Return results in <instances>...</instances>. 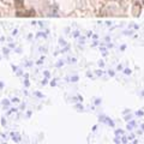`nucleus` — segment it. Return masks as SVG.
<instances>
[{
	"instance_id": "b1692460",
	"label": "nucleus",
	"mask_w": 144,
	"mask_h": 144,
	"mask_svg": "<svg viewBox=\"0 0 144 144\" xmlns=\"http://www.w3.org/2000/svg\"><path fill=\"white\" fill-rule=\"evenodd\" d=\"M102 73H103V72H102V71H100V70H99V71H96V74H97V76H101Z\"/></svg>"
},
{
	"instance_id": "423d86ee",
	"label": "nucleus",
	"mask_w": 144,
	"mask_h": 144,
	"mask_svg": "<svg viewBox=\"0 0 144 144\" xmlns=\"http://www.w3.org/2000/svg\"><path fill=\"white\" fill-rule=\"evenodd\" d=\"M78 79H79L78 76H72V77L70 78V81H71L72 83H76V82H78Z\"/></svg>"
},
{
	"instance_id": "7ed1b4c3",
	"label": "nucleus",
	"mask_w": 144,
	"mask_h": 144,
	"mask_svg": "<svg viewBox=\"0 0 144 144\" xmlns=\"http://www.w3.org/2000/svg\"><path fill=\"white\" fill-rule=\"evenodd\" d=\"M135 126H136V121H135V120H130V122L126 125V129H127L129 131H132Z\"/></svg>"
},
{
	"instance_id": "7c9ffc66",
	"label": "nucleus",
	"mask_w": 144,
	"mask_h": 144,
	"mask_svg": "<svg viewBox=\"0 0 144 144\" xmlns=\"http://www.w3.org/2000/svg\"><path fill=\"white\" fill-rule=\"evenodd\" d=\"M141 129H142V130H144V124H142V125H141Z\"/></svg>"
},
{
	"instance_id": "f03ea898",
	"label": "nucleus",
	"mask_w": 144,
	"mask_h": 144,
	"mask_svg": "<svg viewBox=\"0 0 144 144\" xmlns=\"http://www.w3.org/2000/svg\"><path fill=\"white\" fill-rule=\"evenodd\" d=\"M11 137H12V141H14V142H20V135L18 132H11Z\"/></svg>"
},
{
	"instance_id": "cd10ccee",
	"label": "nucleus",
	"mask_w": 144,
	"mask_h": 144,
	"mask_svg": "<svg viewBox=\"0 0 144 144\" xmlns=\"http://www.w3.org/2000/svg\"><path fill=\"white\" fill-rule=\"evenodd\" d=\"M61 65H62V61H59V62L57 64V66H61Z\"/></svg>"
},
{
	"instance_id": "4be33fe9",
	"label": "nucleus",
	"mask_w": 144,
	"mask_h": 144,
	"mask_svg": "<svg viewBox=\"0 0 144 144\" xmlns=\"http://www.w3.org/2000/svg\"><path fill=\"white\" fill-rule=\"evenodd\" d=\"M43 73H45L46 78H48V77H49V72H48V71H45V72H43Z\"/></svg>"
},
{
	"instance_id": "2eb2a0df",
	"label": "nucleus",
	"mask_w": 144,
	"mask_h": 144,
	"mask_svg": "<svg viewBox=\"0 0 144 144\" xmlns=\"http://www.w3.org/2000/svg\"><path fill=\"white\" fill-rule=\"evenodd\" d=\"M17 108H11V109H10L9 110V113H7V114H11V113H13V112H17Z\"/></svg>"
},
{
	"instance_id": "2f4dec72",
	"label": "nucleus",
	"mask_w": 144,
	"mask_h": 144,
	"mask_svg": "<svg viewBox=\"0 0 144 144\" xmlns=\"http://www.w3.org/2000/svg\"><path fill=\"white\" fill-rule=\"evenodd\" d=\"M141 95H142V96H144V90H143V91H142V93H141Z\"/></svg>"
},
{
	"instance_id": "dca6fc26",
	"label": "nucleus",
	"mask_w": 144,
	"mask_h": 144,
	"mask_svg": "<svg viewBox=\"0 0 144 144\" xmlns=\"http://www.w3.org/2000/svg\"><path fill=\"white\" fill-rule=\"evenodd\" d=\"M131 119H132V115H131V114H130V115H126V116H125V120H126V121H130Z\"/></svg>"
},
{
	"instance_id": "393cba45",
	"label": "nucleus",
	"mask_w": 144,
	"mask_h": 144,
	"mask_svg": "<svg viewBox=\"0 0 144 144\" xmlns=\"http://www.w3.org/2000/svg\"><path fill=\"white\" fill-rule=\"evenodd\" d=\"M108 74H109L110 77H113L114 76V71H109V72H108Z\"/></svg>"
},
{
	"instance_id": "c85d7f7f",
	"label": "nucleus",
	"mask_w": 144,
	"mask_h": 144,
	"mask_svg": "<svg viewBox=\"0 0 144 144\" xmlns=\"http://www.w3.org/2000/svg\"><path fill=\"white\" fill-rule=\"evenodd\" d=\"M31 115V112H28V113H26V116H28V118H29V116H30Z\"/></svg>"
},
{
	"instance_id": "a211bd4d",
	"label": "nucleus",
	"mask_w": 144,
	"mask_h": 144,
	"mask_svg": "<svg viewBox=\"0 0 144 144\" xmlns=\"http://www.w3.org/2000/svg\"><path fill=\"white\" fill-rule=\"evenodd\" d=\"M124 73H125V74H130V73H131V70H129V68H125V70H124Z\"/></svg>"
},
{
	"instance_id": "1a4fd4ad",
	"label": "nucleus",
	"mask_w": 144,
	"mask_h": 144,
	"mask_svg": "<svg viewBox=\"0 0 144 144\" xmlns=\"http://www.w3.org/2000/svg\"><path fill=\"white\" fill-rule=\"evenodd\" d=\"M127 142H129V138H127V137H125V136H122V137H121V143L126 144Z\"/></svg>"
},
{
	"instance_id": "5701e85b",
	"label": "nucleus",
	"mask_w": 144,
	"mask_h": 144,
	"mask_svg": "<svg viewBox=\"0 0 144 144\" xmlns=\"http://www.w3.org/2000/svg\"><path fill=\"white\" fill-rule=\"evenodd\" d=\"M77 97H78L79 102H82V101H83V97H82V96H81V95H79V94H78V95H77Z\"/></svg>"
},
{
	"instance_id": "ddd939ff",
	"label": "nucleus",
	"mask_w": 144,
	"mask_h": 144,
	"mask_svg": "<svg viewBox=\"0 0 144 144\" xmlns=\"http://www.w3.org/2000/svg\"><path fill=\"white\" fill-rule=\"evenodd\" d=\"M114 143H115V144H120V139H119L118 136H115V138H114Z\"/></svg>"
},
{
	"instance_id": "9b49d317",
	"label": "nucleus",
	"mask_w": 144,
	"mask_h": 144,
	"mask_svg": "<svg viewBox=\"0 0 144 144\" xmlns=\"http://www.w3.org/2000/svg\"><path fill=\"white\" fill-rule=\"evenodd\" d=\"M101 102H102V100L100 99V97H97V99L95 100V106H99L100 103H101Z\"/></svg>"
},
{
	"instance_id": "20e7f679",
	"label": "nucleus",
	"mask_w": 144,
	"mask_h": 144,
	"mask_svg": "<svg viewBox=\"0 0 144 144\" xmlns=\"http://www.w3.org/2000/svg\"><path fill=\"white\" fill-rule=\"evenodd\" d=\"M74 108H77V109H78L79 112H82V110L84 109V107H83V105H82V102H79V103H76V105H74Z\"/></svg>"
},
{
	"instance_id": "6ab92c4d",
	"label": "nucleus",
	"mask_w": 144,
	"mask_h": 144,
	"mask_svg": "<svg viewBox=\"0 0 144 144\" xmlns=\"http://www.w3.org/2000/svg\"><path fill=\"white\" fill-rule=\"evenodd\" d=\"M47 83H48V79H47V78H45V79L42 81V82H41V84H42V85H46Z\"/></svg>"
},
{
	"instance_id": "412c9836",
	"label": "nucleus",
	"mask_w": 144,
	"mask_h": 144,
	"mask_svg": "<svg viewBox=\"0 0 144 144\" xmlns=\"http://www.w3.org/2000/svg\"><path fill=\"white\" fill-rule=\"evenodd\" d=\"M24 84H25V87H26V88H28L29 85H30V83H29L28 79H25V81H24Z\"/></svg>"
},
{
	"instance_id": "f257e3e1",
	"label": "nucleus",
	"mask_w": 144,
	"mask_h": 144,
	"mask_svg": "<svg viewBox=\"0 0 144 144\" xmlns=\"http://www.w3.org/2000/svg\"><path fill=\"white\" fill-rule=\"evenodd\" d=\"M99 120L101 122H105V124H107V125H109V126H112V127H114V121L112 120L110 118H108V116H106V115H99Z\"/></svg>"
},
{
	"instance_id": "4468645a",
	"label": "nucleus",
	"mask_w": 144,
	"mask_h": 144,
	"mask_svg": "<svg viewBox=\"0 0 144 144\" xmlns=\"http://www.w3.org/2000/svg\"><path fill=\"white\" fill-rule=\"evenodd\" d=\"M127 138H129V141H133V139H135V135H133V133H131V135L129 136Z\"/></svg>"
},
{
	"instance_id": "f3484780",
	"label": "nucleus",
	"mask_w": 144,
	"mask_h": 144,
	"mask_svg": "<svg viewBox=\"0 0 144 144\" xmlns=\"http://www.w3.org/2000/svg\"><path fill=\"white\" fill-rule=\"evenodd\" d=\"M49 84H51L52 87H55V85H57V81H55V79H53V81H52V82L49 83Z\"/></svg>"
},
{
	"instance_id": "6e6552de",
	"label": "nucleus",
	"mask_w": 144,
	"mask_h": 144,
	"mask_svg": "<svg viewBox=\"0 0 144 144\" xmlns=\"http://www.w3.org/2000/svg\"><path fill=\"white\" fill-rule=\"evenodd\" d=\"M136 115H137V116H143L144 112H143V110H137V112H136Z\"/></svg>"
},
{
	"instance_id": "39448f33",
	"label": "nucleus",
	"mask_w": 144,
	"mask_h": 144,
	"mask_svg": "<svg viewBox=\"0 0 144 144\" xmlns=\"http://www.w3.org/2000/svg\"><path fill=\"white\" fill-rule=\"evenodd\" d=\"M10 103H11V101H9L7 99H4L3 101H1V105L5 106V107H7V106H10Z\"/></svg>"
},
{
	"instance_id": "bb28decb",
	"label": "nucleus",
	"mask_w": 144,
	"mask_h": 144,
	"mask_svg": "<svg viewBox=\"0 0 144 144\" xmlns=\"http://www.w3.org/2000/svg\"><path fill=\"white\" fill-rule=\"evenodd\" d=\"M0 88H1V89L4 88V82H0Z\"/></svg>"
},
{
	"instance_id": "0eeeda50",
	"label": "nucleus",
	"mask_w": 144,
	"mask_h": 144,
	"mask_svg": "<svg viewBox=\"0 0 144 144\" xmlns=\"http://www.w3.org/2000/svg\"><path fill=\"white\" fill-rule=\"evenodd\" d=\"M34 95L37 96V97H40V99H43L45 96H43V94H41L40 91H34Z\"/></svg>"
},
{
	"instance_id": "c756f323",
	"label": "nucleus",
	"mask_w": 144,
	"mask_h": 144,
	"mask_svg": "<svg viewBox=\"0 0 144 144\" xmlns=\"http://www.w3.org/2000/svg\"><path fill=\"white\" fill-rule=\"evenodd\" d=\"M96 129H97V126H96V125H95V126H93V131H96Z\"/></svg>"
},
{
	"instance_id": "a878e982",
	"label": "nucleus",
	"mask_w": 144,
	"mask_h": 144,
	"mask_svg": "<svg viewBox=\"0 0 144 144\" xmlns=\"http://www.w3.org/2000/svg\"><path fill=\"white\" fill-rule=\"evenodd\" d=\"M122 113H124V114H127V113H130V109H125L124 112H122Z\"/></svg>"
},
{
	"instance_id": "aec40b11",
	"label": "nucleus",
	"mask_w": 144,
	"mask_h": 144,
	"mask_svg": "<svg viewBox=\"0 0 144 144\" xmlns=\"http://www.w3.org/2000/svg\"><path fill=\"white\" fill-rule=\"evenodd\" d=\"M1 125H3V126H5V125H6V120H5V118H1Z\"/></svg>"
},
{
	"instance_id": "f8f14e48",
	"label": "nucleus",
	"mask_w": 144,
	"mask_h": 144,
	"mask_svg": "<svg viewBox=\"0 0 144 144\" xmlns=\"http://www.w3.org/2000/svg\"><path fill=\"white\" fill-rule=\"evenodd\" d=\"M11 102H12V103H18V102H19V99H17V97H13V99L11 100Z\"/></svg>"
},
{
	"instance_id": "9d476101",
	"label": "nucleus",
	"mask_w": 144,
	"mask_h": 144,
	"mask_svg": "<svg viewBox=\"0 0 144 144\" xmlns=\"http://www.w3.org/2000/svg\"><path fill=\"white\" fill-rule=\"evenodd\" d=\"M124 135V131L122 130H116L115 131V136H122Z\"/></svg>"
}]
</instances>
